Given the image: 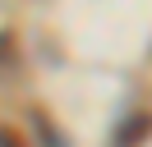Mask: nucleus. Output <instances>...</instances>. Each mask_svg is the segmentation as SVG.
<instances>
[{"label":"nucleus","mask_w":152,"mask_h":147,"mask_svg":"<svg viewBox=\"0 0 152 147\" xmlns=\"http://www.w3.org/2000/svg\"><path fill=\"white\" fill-rule=\"evenodd\" d=\"M152 133V115H134V124L120 129V138H115V147H138V138Z\"/></svg>","instance_id":"obj_1"}]
</instances>
